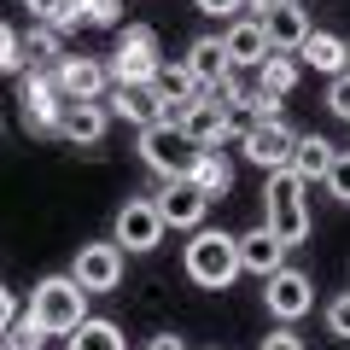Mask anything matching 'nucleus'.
<instances>
[{"label":"nucleus","instance_id":"obj_1","mask_svg":"<svg viewBox=\"0 0 350 350\" xmlns=\"http://www.w3.org/2000/svg\"><path fill=\"white\" fill-rule=\"evenodd\" d=\"M181 269H187L193 286L204 292H228L239 275V234H222V228H193L187 245H181Z\"/></svg>","mask_w":350,"mask_h":350},{"label":"nucleus","instance_id":"obj_2","mask_svg":"<svg viewBox=\"0 0 350 350\" xmlns=\"http://www.w3.org/2000/svg\"><path fill=\"white\" fill-rule=\"evenodd\" d=\"M262 228H269L286 251L310 239V187H304L292 170L269 175V187H262Z\"/></svg>","mask_w":350,"mask_h":350},{"label":"nucleus","instance_id":"obj_3","mask_svg":"<svg viewBox=\"0 0 350 350\" xmlns=\"http://www.w3.org/2000/svg\"><path fill=\"white\" fill-rule=\"evenodd\" d=\"M29 321L41 327L47 338H70L76 327L88 321V292L76 286L70 275H47V280H36V292H29Z\"/></svg>","mask_w":350,"mask_h":350},{"label":"nucleus","instance_id":"obj_4","mask_svg":"<svg viewBox=\"0 0 350 350\" xmlns=\"http://www.w3.org/2000/svg\"><path fill=\"white\" fill-rule=\"evenodd\" d=\"M158 64H163L158 29L152 24H129L123 36H117V53L105 59V70H111V88H146L152 76H158Z\"/></svg>","mask_w":350,"mask_h":350},{"label":"nucleus","instance_id":"obj_5","mask_svg":"<svg viewBox=\"0 0 350 350\" xmlns=\"http://www.w3.org/2000/svg\"><path fill=\"white\" fill-rule=\"evenodd\" d=\"M140 163H146L158 181H187L193 163H199V146H193L175 123H152V129H140Z\"/></svg>","mask_w":350,"mask_h":350},{"label":"nucleus","instance_id":"obj_6","mask_svg":"<svg viewBox=\"0 0 350 350\" xmlns=\"http://www.w3.org/2000/svg\"><path fill=\"white\" fill-rule=\"evenodd\" d=\"M18 105H24V129H29V135H59L64 111H70V100L59 94L53 70H24V82H18Z\"/></svg>","mask_w":350,"mask_h":350},{"label":"nucleus","instance_id":"obj_7","mask_svg":"<svg viewBox=\"0 0 350 350\" xmlns=\"http://www.w3.org/2000/svg\"><path fill=\"white\" fill-rule=\"evenodd\" d=\"M175 129H181V135H187L199 152H222L228 140H239V135H234V111H228L222 100H211V94H199V100L181 105Z\"/></svg>","mask_w":350,"mask_h":350},{"label":"nucleus","instance_id":"obj_8","mask_svg":"<svg viewBox=\"0 0 350 350\" xmlns=\"http://www.w3.org/2000/svg\"><path fill=\"white\" fill-rule=\"evenodd\" d=\"M70 280L88 298H94V292H117L123 286V245H117V239H88V245H76Z\"/></svg>","mask_w":350,"mask_h":350},{"label":"nucleus","instance_id":"obj_9","mask_svg":"<svg viewBox=\"0 0 350 350\" xmlns=\"http://www.w3.org/2000/svg\"><path fill=\"white\" fill-rule=\"evenodd\" d=\"M262 304H269V315L280 327H292V321H304L315 310V280L304 269H275V275L262 280Z\"/></svg>","mask_w":350,"mask_h":350},{"label":"nucleus","instance_id":"obj_10","mask_svg":"<svg viewBox=\"0 0 350 350\" xmlns=\"http://www.w3.org/2000/svg\"><path fill=\"white\" fill-rule=\"evenodd\" d=\"M53 82H59V94L70 105H88V100H105V94H111V70H105V59H94V53H64L59 70H53Z\"/></svg>","mask_w":350,"mask_h":350},{"label":"nucleus","instance_id":"obj_11","mask_svg":"<svg viewBox=\"0 0 350 350\" xmlns=\"http://www.w3.org/2000/svg\"><path fill=\"white\" fill-rule=\"evenodd\" d=\"M292 146H298V129L286 123V117H275V123H251L245 135H239V152H245L257 170H292Z\"/></svg>","mask_w":350,"mask_h":350},{"label":"nucleus","instance_id":"obj_12","mask_svg":"<svg viewBox=\"0 0 350 350\" xmlns=\"http://www.w3.org/2000/svg\"><path fill=\"white\" fill-rule=\"evenodd\" d=\"M163 216H158V204L152 199H123L117 204V222H111V239L123 251H158L163 245Z\"/></svg>","mask_w":350,"mask_h":350},{"label":"nucleus","instance_id":"obj_13","mask_svg":"<svg viewBox=\"0 0 350 350\" xmlns=\"http://www.w3.org/2000/svg\"><path fill=\"white\" fill-rule=\"evenodd\" d=\"M152 204H158L163 228H181V234H193V228H204V216H211V199H204L193 181H163L158 193H152Z\"/></svg>","mask_w":350,"mask_h":350},{"label":"nucleus","instance_id":"obj_14","mask_svg":"<svg viewBox=\"0 0 350 350\" xmlns=\"http://www.w3.org/2000/svg\"><path fill=\"white\" fill-rule=\"evenodd\" d=\"M105 111L123 117V123H135V129L170 123V111H163V100L152 94V82H146V88H111V94H105Z\"/></svg>","mask_w":350,"mask_h":350},{"label":"nucleus","instance_id":"obj_15","mask_svg":"<svg viewBox=\"0 0 350 350\" xmlns=\"http://www.w3.org/2000/svg\"><path fill=\"white\" fill-rule=\"evenodd\" d=\"M275 269H286V245H280L269 228H251V234H239V275H257V280H269Z\"/></svg>","mask_w":350,"mask_h":350},{"label":"nucleus","instance_id":"obj_16","mask_svg":"<svg viewBox=\"0 0 350 350\" xmlns=\"http://www.w3.org/2000/svg\"><path fill=\"white\" fill-rule=\"evenodd\" d=\"M222 53L234 70H257L262 59H269V36H262L257 18H234V24L222 29Z\"/></svg>","mask_w":350,"mask_h":350},{"label":"nucleus","instance_id":"obj_17","mask_svg":"<svg viewBox=\"0 0 350 350\" xmlns=\"http://www.w3.org/2000/svg\"><path fill=\"white\" fill-rule=\"evenodd\" d=\"M193 70V82H199V94H216V88L234 76V64H228V53H222V36H199L187 47V59H181Z\"/></svg>","mask_w":350,"mask_h":350},{"label":"nucleus","instance_id":"obj_18","mask_svg":"<svg viewBox=\"0 0 350 350\" xmlns=\"http://www.w3.org/2000/svg\"><path fill=\"white\" fill-rule=\"evenodd\" d=\"M262 24V36H269V53H298L304 41H310V12H304V6H275V12L269 18H257Z\"/></svg>","mask_w":350,"mask_h":350},{"label":"nucleus","instance_id":"obj_19","mask_svg":"<svg viewBox=\"0 0 350 350\" xmlns=\"http://www.w3.org/2000/svg\"><path fill=\"white\" fill-rule=\"evenodd\" d=\"M105 123H111L105 100H88V105H70V111H64L59 135L70 140V146H100V140H105Z\"/></svg>","mask_w":350,"mask_h":350},{"label":"nucleus","instance_id":"obj_20","mask_svg":"<svg viewBox=\"0 0 350 350\" xmlns=\"http://www.w3.org/2000/svg\"><path fill=\"white\" fill-rule=\"evenodd\" d=\"M152 94L163 100V111H170V123H175V117H181V105L199 100V82H193L187 64H170V59H163V64H158V76H152Z\"/></svg>","mask_w":350,"mask_h":350},{"label":"nucleus","instance_id":"obj_21","mask_svg":"<svg viewBox=\"0 0 350 350\" xmlns=\"http://www.w3.org/2000/svg\"><path fill=\"white\" fill-rule=\"evenodd\" d=\"M298 59H304V64H315L327 82L350 70V59H345V36H333V29H310V41L298 47Z\"/></svg>","mask_w":350,"mask_h":350},{"label":"nucleus","instance_id":"obj_22","mask_svg":"<svg viewBox=\"0 0 350 350\" xmlns=\"http://www.w3.org/2000/svg\"><path fill=\"white\" fill-rule=\"evenodd\" d=\"M18 47H24V70H59V59H64V36L53 24H29L18 36Z\"/></svg>","mask_w":350,"mask_h":350},{"label":"nucleus","instance_id":"obj_23","mask_svg":"<svg viewBox=\"0 0 350 350\" xmlns=\"http://www.w3.org/2000/svg\"><path fill=\"white\" fill-rule=\"evenodd\" d=\"M333 140L327 135H298V146H292V175H298L304 187H315V181H321L327 175V163H333Z\"/></svg>","mask_w":350,"mask_h":350},{"label":"nucleus","instance_id":"obj_24","mask_svg":"<svg viewBox=\"0 0 350 350\" xmlns=\"http://www.w3.org/2000/svg\"><path fill=\"white\" fill-rule=\"evenodd\" d=\"M292 88H298V53H269V59L257 64V94L286 100Z\"/></svg>","mask_w":350,"mask_h":350},{"label":"nucleus","instance_id":"obj_25","mask_svg":"<svg viewBox=\"0 0 350 350\" xmlns=\"http://www.w3.org/2000/svg\"><path fill=\"white\" fill-rule=\"evenodd\" d=\"M193 187L204 193V199H228V187H234V163L222 158V152H199V163H193V175H187Z\"/></svg>","mask_w":350,"mask_h":350},{"label":"nucleus","instance_id":"obj_26","mask_svg":"<svg viewBox=\"0 0 350 350\" xmlns=\"http://www.w3.org/2000/svg\"><path fill=\"white\" fill-rule=\"evenodd\" d=\"M70 350H129V338H123V327H117V321L88 315V321L70 333Z\"/></svg>","mask_w":350,"mask_h":350},{"label":"nucleus","instance_id":"obj_27","mask_svg":"<svg viewBox=\"0 0 350 350\" xmlns=\"http://www.w3.org/2000/svg\"><path fill=\"white\" fill-rule=\"evenodd\" d=\"M41 345H47V333H41L29 315H18V321L0 333V350H41Z\"/></svg>","mask_w":350,"mask_h":350},{"label":"nucleus","instance_id":"obj_28","mask_svg":"<svg viewBox=\"0 0 350 350\" xmlns=\"http://www.w3.org/2000/svg\"><path fill=\"white\" fill-rule=\"evenodd\" d=\"M327 193H333L338 204H350V152H333V163H327Z\"/></svg>","mask_w":350,"mask_h":350},{"label":"nucleus","instance_id":"obj_29","mask_svg":"<svg viewBox=\"0 0 350 350\" xmlns=\"http://www.w3.org/2000/svg\"><path fill=\"white\" fill-rule=\"evenodd\" d=\"M0 76H24V47L12 24H0Z\"/></svg>","mask_w":350,"mask_h":350},{"label":"nucleus","instance_id":"obj_30","mask_svg":"<svg viewBox=\"0 0 350 350\" xmlns=\"http://www.w3.org/2000/svg\"><path fill=\"white\" fill-rule=\"evenodd\" d=\"M82 18L94 29H117V18H123V0H82Z\"/></svg>","mask_w":350,"mask_h":350},{"label":"nucleus","instance_id":"obj_31","mask_svg":"<svg viewBox=\"0 0 350 350\" xmlns=\"http://www.w3.org/2000/svg\"><path fill=\"white\" fill-rule=\"evenodd\" d=\"M327 111H333V117H345V123H350V70L327 82Z\"/></svg>","mask_w":350,"mask_h":350},{"label":"nucleus","instance_id":"obj_32","mask_svg":"<svg viewBox=\"0 0 350 350\" xmlns=\"http://www.w3.org/2000/svg\"><path fill=\"white\" fill-rule=\"evenodd\" d=\"M327 333H333V338H350V292H338V298L327 304Z\"/></svg>","mask_w":350,"mask_h":350},{"label":"nucleus","instance_id":"obj_33","mask_svg":"<svg viewBox=\"0 0 350 350\" xmlns=\"http://www.w3.org/2000/svg\"><path fill=\"white\" fill-rule=\"evenodd\" d=\"M204 18H245V0H193Z\"/></svg>","mask_w":350,"mask_h":350},{"label":"nucleus","instance_id":"obj_34","mask_svg":"<svg viewBox=\"0 0 350 350\" xmlns=\"http://www.w3.org/2000/svg\"><path fill=\"white\" fill-rule=\"evenodd\" d=\"M257 350H304V338H298V333H292V327H275V333L262 338V345H257Z\"/></svg>","mask_w":350,"mask_h":350},{"label":"nucleus","instance_id":"obj_35","mask_svg":"<svg viewBox=\"0 0 350 350\" xmlns=\"http://www.w3.org/2000/svg\"><path fill=\"white\" fill-rule=\"evenodd\" d=\"M64 6H70V0H24V12H36V24H53Z\"/></svg>","mask_w":350,"mask_h":350},{"label":"nucleus","instance_id":"obj_36","mask_svg":"<svg viewBox=\"0 0 350 350\" xmlns=\"http://www.w3.org/2000/svg\"><path fill=\"white\" fill-rule=\"evenodd\" d=\"M146 350H187V338H181V333H152Z\"/></svg>","mask_w":350,"mask_h":350},{"label":"nucleus","instance_id":"obj_37","mask_svg":"<svg viewBox=\"0 0 350 350\" xmlns=\"http://www.w3.org/2000/svg\"><path fill=\"white\" fill-rule=\"evenodd\" d=\"M18 321V298H12V292H6V286H0V333H6V327H12Z\"/></svg>","mask_w":350,"mask_h":350},{"label":"nucleus","instance_id":"obj_38","mask_svg":"<svg viewBox=\"0 0 350 350\" xmlns=\"http://www.w3.org/2000/svg\"><path fill=\"white\" fill-rule=\"evenodd\" d=\"M280 6H304V0H280Z\"/></svg>","mask_w":350,"mask_h":350},{"label":"nucleus","instance_id":"obj_39","mask_svg":"<svg viewBox=\"0 0 350 350\" xmlns=\"http://www.w3.org/2000/svg\"><path fill=\"white\" fill-rule=\"evenodd\" d=\"M345 59H350V41H345Z\"/></svg>","mask_w":350,"mask_h":350},{"label":"nucleus","instance_id":"obj_40","mask_svg":"<svg viewBox=\"0 0 350 350\" xmlns=\"http://www.w3.org/2000/svg\"><path fill=\"white\" fill-rule=\"evenodd\" d=\"M0 129H6V123H0Z\"/></svg>","mask_w":350,"mask_h":350}]
</instances>
